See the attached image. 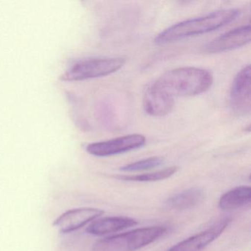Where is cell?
Segmentation results:
<instances>
[{
    "label": "cell",
    "mask_w": 251,
    "mask_h": 251,
    "mask_svg": "<svg viewBox=\"0 0 251 251\" xmlns=\"http://www.w3.org/2000/svg\"><path fill=\"white\" fill-rule=\"evenodd\" d=\"M104 214L100 208H79L69 210L54 221L53 226L63 233H70L97 220Z\"/></svg>",
    "instance_id": "obj_9"
},
{
    "label": "cell",
    "mask_w": 251,
    "mask_h": 251,
    "mask_svg": "<svg viewBox=\"0 0 251 251\" xmlns=\"http://www.w3.org/2000/svg\"><path fill=\"white\" fill-rule=\"evenodd\" d=\"M126 60L122 58H93L74 64L61 79L64 81H80L105 77L118 71L124 66Z\"/></svg>",
    "instance_id": "obj_4"
},
{
    "label": "cell",
    "mask_w": 251,
    "mask_h": 251,
    "mask_svg": "<svg viewBox=\"0 0 251 251\" xmlns=\"http://www.w3.org/2000/svg\"><path fill=\"white\" fill-rule=\"evenodd\" d=\"M145 143L146 138L143 135L130 134L90 144L86 148V151L95 156H111L142 148Z\"/></svg>",
    "instance_id": "obj_5"
},
{
    "label": "cell",
    "mask_w": 251,
    "mask_h": 251,
    "mask_svg": "<svg viewBox=\"0 0 251 251\" xmlns=\"http://www.w3.org/2000/svg\"><path fill=\"white\" fill-rule=\"evenodd\" d=\"M251 66L244 67L235 77L230 89V105L235 114L246 116L251 111Z\"/></svg>",
    "instance_id": "obj_6"
},
{
    "label": "cell",
    "mask_w": 251,
    "mask_h": 251,
    "mask_svg": "<svg viewBox=\"0 0 251 251\" xmlns=\"http://www.w3.org/2000/svg\"><path fill=\"white\" fill-rule=\"evenodd\" d=\"M137 220L127 217H108L95 220L91 223L86 232L95 236H103L108 233L120 231L127 227L136 226Z\"/></svg>",
    "instance_id": "obj_11"
},
{
    "label": "cell",
    "mask_w": 251,
    "mask_h": 251,
    "mask_svg": "<svg viewBox=\"0 0 251 251\" xmlns=\"http://www.w3.org/2000/svg\"><path fill=\"white\" fill-rule=\"evenodd\" d=\"M212 75L204 69L180 67L163 74L155 86L175 97H194L208 91L213 84Z\"/></svg>",
    "instance_id": "obj_2"
},
{
    "label": "cell",
    "mask_w": 251,
    "mask_h": 251,
    "mask_svg": "<svg viewBox=\"0 0 251 251\" xmlns=\"http://www.w3.org/2000/svg\"><path fill=\"white\" fill-rule=\"evenodd\" d=\"M240 14L238 9H223L170 26L157 35L155 42L167 45L192 36L214 31L233 22Z\"/></svg>",
    "instance_id": "obj_1"
},
{
    "label": "cell",
    "mask_w": 251,
    "mask_h": 251,
    "mask_svg": "<svg viewBox=\"0 0 251 251\" xmlns=\"http://www.w3.org/2000/svg\"><path fill=\"white\" fill-rule=\"evenodd\" d=\"M167 230L165 226L135 229L98 241L93 251H136L155 242Z\"/></svg>",
    "instance_id": "obj_3"
},
{
    "label": "cell",
    "mask_w": 251,
    "mask_h": 251,
    "mask_svg": "<svg viewBox=\"0 0 251 251\" xmlns=\"http://www.w3.org/2000/svg\"><path fill=\"white\" fill-rule=\"evenodd\" d=\"M251 199L250 186H237L222 195L219 201V207L223 211H231L248 205Z\"/></svg>",
    "instance_id": "obj_12"
},
{
    "label": "cell",
    "mask_w": 251,
    "mask_h": 251,
    "mask_svg": "<svg viewBox=\"0 0 251 251\" xmlns=\"http://www.w3.org/2000/svg\"><path fill=\"white\" fill-rule=\"evenodd\" d=\"M203 198L202 189L198 187L190 188L169 198L166 205L172 209H189L201 203Z\"/></svg>",
    "instance_id": "obj_13"
},
{
    "label": "cell",
    "mask_w": 251,
    "mask_h": 251,
    "mask_svg": "<svg viewBox=\"0 0 251 251\" xmlns=\"http://www.w3.org/2000/svg\"><path fill=\"white\" fill-rule=\"evenodd\" d=\"M177 170L178 167L177 166H173V167H167L164 170L152 172V173L133 175V176H117V177L120 180H126V181L155 182L171 177L175 173H177Z\"/></svg>",
    "instance_id": "obj_14"
},
{
    "label": "cell",
    "mask_w": 251,
    "mask_h": 251,
    "mask_svg": "<svg viewBox=\"0 0 251 251\" xmlns=\"http://www.w3.org/2000/svg\"><path fill=\"white\" fill-rule=\"evenodd\" d=\"M175 105L174 98L152 84L146 89L143 96V108L152 117H164L171 112Z\"/></svg>",
    "instance_id": "obj_10"
},
{
    "label": "cell",
    "mask_w": 251,
    "mask_h": 251,
    "mask_svg": "<svg viewBox=\"0 0 251 251\" xmlns=\"http://www.w3.org/2000/svg\"><path fill=\"white\" fill-rule=\"evenodd\" d=\"M229 217L222 219L209 228L176 244L167 251H201L217 239L231 223Z\"/></svg>",
    "instance_id": "obj_7"
},
{
    "label": "cell",
    "mask_w": 251,
    "mask_h": 251,
    "mask_svg": "<svg viewBox=\"0 0 251 251\" xmlns=\"http://www.w3.org/2000/svg\"><path fill=\"white\" fill-rule=\"evenodd\" d=\"M163 163H164V158L161 157H151V158L127 164L121 167L120 170L123 172H128V173L145 171V170H152L155 167H159Z\"/></svg>",
    "instance_id": "obj_15"
},
{
    "label": "cell",
    "mask_w": 251,
    "mask_h": 251,
    "mask_svg": "<svg viewBox=\"0 0 251 251\" xmlns=\"http://www.w3.org/2000/svg\"><path fill=\"white\" fill-rule=\"evenodd\" d=\"M251 25L241 26L208 42L203 50L208 53L226 52L248 45L251 42Z\"/></svg>",
    "instance_id": "obj_8"
}]
</instances>
